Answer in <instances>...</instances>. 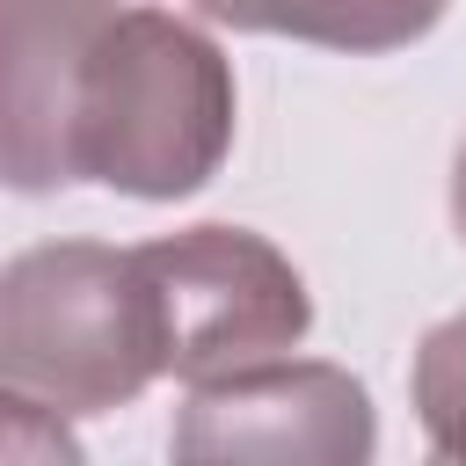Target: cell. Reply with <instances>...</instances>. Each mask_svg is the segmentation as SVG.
Segmentation results:
<instances>
[{
  "instance_id": "52a82bcc",
  "label": "cell",
  "mask_w": 466,
  "mask_h": 466,
  "mask_svg": "<svg viewBox=\"0 0 466 466\" xmlns=\"http://www.w3.org/2000/svg\"><path fill=\"white\" fill-rule=\"evenodd\" d=\"M451 226H459V240H466V138H459V153H451Z\"/></svg>"
},
{
  "instance_id": "277c9868",
  "label": "cell",
  "mask_w": 466,
  "mask_h": 466,
  "mask_svg": "<svg viewBox=\"0 0 466 466\" xmlns=\"http://www.w3.org/2000/svg\"><path fill=\"white\" fill-rule=\"evenodd\" d=\"M379 415L357 371L284 357L189 386L167 430V466H371Z\"/></svg>"
},
{
  "instance_id": "ba28073f",
  "label": "cell",
  "mask_w": 466,
  "mask_h": 466,
  "mask_svg": "<svg viewBox=\"0 0 466 466\" xmlns=\"http://www.w3.org/2000/svg\"><path fill=\"white\" fill-rule=\"evenodd\" d=\"M430 466H451V459H437V451H430Z\"/></svg>"
},
{
  "instance_id": "5b68a950",
  "label": "cell",
  "mask_w": 466,
  "mask_h": 466,
  "mask_svg": "<svg viewBox=\"0 0 466 466\" xmlns=\"http://www.w3.org/2000/svg\"><path fill=\"white\" fill-rule=\"evenodd\" d=\"M189 7L248 36H291V44L379 58V51L422 44L451 0H189Z\"/></svg>"
},
{
  "instance_id": "7a4b0ae2",
  "label": "cell",
  "mask_w": 466,
  "mask_h": 466,
  "mask_svg": "<svg viewBox=\"0 0 466 466\" xmlns=\"http://www.w3.org/2000/svg\"><path fill=\"white\" fill-rule=\"evenodd\" d=\"M160 357V313L138 269V248L44 240L0 269V386L51 415L131 408Z\"/></svg>"
},
{
  "instance_id": "3957f363",
  "label": "cell",
  "mask_w": 466,
  "mask_h": 466,
  "mask_svg": "<svg viewBox=\"0 0 466 466\" xmlns=\"http://www.w3.org/2000/svg\"><path fill=\"white\" fill-rule=\"evenodd\" d=\"M167 379L211 386L233 371L284 364L313 328V291L299 262L255 226H182L138 248Z\"/></svg>"
},
{
  "instance_id": "8992f818",
  "label": "cell",
  "mask_w": 466,
  "mask_h": 466,
  "mask_svg": "<svg viewBox=\"0 0 466 466\" xmlns=\"http://www.w3.org/2000/svg\"><path fill=\"white\" fill-rule=\"evenodd\" d=\"M408 393H415V422H422L430 451L451 459V466H466V306L444 313V320L415 342Z\"/></svg>"
},
{
  "instance_id": "6da1fadb",
  "label": "cell",
  "mask_w": 466,
  "mask_h": 466,
  "mask_svg": "<svg viewBox=\"0 0 466 466\" xmlns=\"http://www.w3.org/2000/svg\"><path fill=\"white\" fill-rule=\"evenodd\" d=\"M233 66L167 7L0 0V167L22 197H197L233 153Z\"/></svg>"
}]
</instances>
